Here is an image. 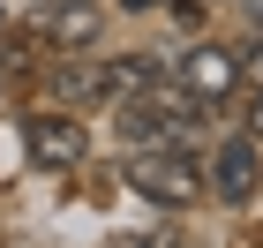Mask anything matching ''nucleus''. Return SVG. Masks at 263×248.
I'll list each match as a JSON object with an SVG mask.
<instances>
[{"label":"nucleus","mask_w":263,"mask_h":248,"mask_svg":"<svg viewBox=\"0 0 263 248\" xmlns=\"http://www.w3.org/2000/svg\"><path fill=\"white\" fill-rule=\"evenodd\" d=\"M128 188L158 211H188V203H203V158L188 143H136L128 150Z\"/></svg>","instance_id":"1"},{"label":"nucleus","mask_w":263,"mask_h":248,"mask_svg":"<svg viewBox=\"0 0 263 248\" xmlns=\"http://www.w3.org/2000/svg\"><path fill=\"white\" fill-rule=\"evenodd\" d=\"M263 188V143L256 136H218L211 143V158H203V196H218V203H256Z\"/></svg>","instance_id":"2"},{"label":"nucleus","mask_w":263,"mask_h":248,"mask_svg":"<svg viewBox=\"0 0 263 248\" xmlns=\"http://www.w3.org/2000/svg\"><path fill=\"white\" fill-rule=\"evenodd\" d=\"M173 90H181V98H196V105H226L233 90H241V53H233V45L196 38L181 61H173Z\"/></svg>","instance_id":"3"},{"label":"nucleus","mask_w":263,"mask_h":248,"mask_svg":"<svg viewBox=\"0 0 263 248\" xmlns=\"http://www.w3.org/2000/svg\"><path fill=\"white\" fill-rule=\"evenodd\" d=\"M23 143H30V165L76 173V165L90 158V128H83L76 113H30V121H23Z\"/></svg>","instance_id":"4"},{"label":"nucleus","mask_w":263,"mask_h":248,"mask_svg":"<svg viewBox=\"0 0 263 248\" xmlns=\"http://www.w3.org/2000/svg\"><path fill=\"white\" fill-rule=\"evenodd\" d=\"M30 23H38L61 53H90V45H98V8H90V0H53V8H38Z\"/></svg>","instance_id":"5"},{"label":"nucleus","mask_w":263,"mask_h":248,"mask_svg":"<svg viewBox=\"0 0 263 248\" xmlns=\"http://www.w3.org/2000/svg\"><path fill=\"white\" fill-rule=\"evenodd\" d=\"M158 83H165V61H151V53H121V61H105V105H113V113H121V105H143Z\"/></svg>","instance_id":"6"},{"label":"nucleus","mask_w":263,"mask_h":248,"mask_svg":"<svg viewBox=\"0 0 263 248\" xmlns=\"http://www.w3.org/2000/svg\"><path fill=\"white\" fill-rule=\"evenodd\" d=\"M53 98H61V105H105V68L83 61V53H61V68H53Z\"/></svg>","instance_id":"7"},{"label":"nucleus","mask_w":263,"mask_h":248,"mask_svg":"<svg viewBox=\"0 0 263 248\" xmlns=\"http://www.w3.org/2000/svg\"><path fill=\"white\" fill-rule=\"evenodd\" d=\"M0 83H8V90H23V83H30V53H23L15 15H8V8H0Z\"/></svg>","instance_id":"8"},{"label":"nucleus","mask_w":263,"mask_h":248,"mask_svg":"<svg viewBox=\"0 0 263 248\" xmlns=\"http://www.w3.org/2000/svg\"><path fill=\"white\" fill-rule=\"evenodd\" d=\"M241 83H256V90H263V38L241 53Z\"/></svg>","instance_id":"9"},{"label":"nucleus","mask_w":263,"mask_h":248,"mask_svg":"<svg viewBox=\"0 0 263 248\" xmlns=\"http://www.w3.org/2000/svg\"><path fill=\"white\" fill-rule=\"evenodd\" d=\"M248 136H256V143H263V98L248 105Z\"/></svg>","instance_id":"10"},{"label":"nucleus","mask_w":263,"mask_h":248,"mask_svg":"<svg viewBox=\"0 0 263 248\" xmlns=\"http://www.w3.org/2000/svg\"><path fill=\"white\" fill-rule=\"evenodd\" d=\"M121 8H128V15H143V8H165V0H121Z\"/></svg>","instance_id":"11"},{"label":"nucleus","mask_w":263,"mask_h":248,"mask_svg":"<svg viewBox=\"0 0 263 248\" xmlns=\"http://www.w3.org/2000/svg\"><path fill=\"white\" fill-rule=\"evenodd\" d=\"M241 8H248V15H256V23H263V0H241Z\"/></svg>","instance_id":"12"}]
</instances>
